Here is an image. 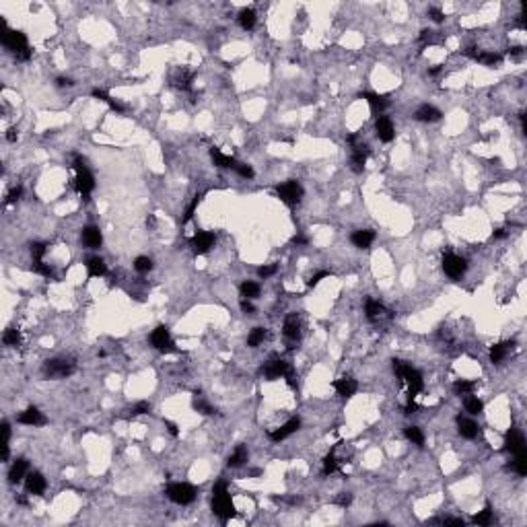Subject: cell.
Segmentation results:
<instances>
[{
	"label": "cell",
	"instance_id": "1",
	"mask_svg": "<svg viewBox=\"0 0 527 527\" xmlns=\"http://www.w3.org/2000/svg\"><path fill=\"white\" fill-rule=\"evenodd\" d=\"M391 367H393V373H395V377H398V381L406 387L408 400H414L424 387V379L420 375V371H416L414 367H410V365H406L404 361H398V359L391 361Z\"/></svg>",
	"mask_w": 527,
	"mask_h": 527
},
{
	"label": "cell",
	"instance_id": "2",
	"mask_svg": "<svg viewBox=\"0 0 527 527\" xmlns=\"http://www.w3.org/2000/svg\"><path fill=\"white\" fill-rule=\"evenodd\" d=\"M212 513L221 521H229L231 517H235L233 500H231V494H229V488H227V482H223V480H218L212 488Z\"/></svg>",
	"mask_w": 527,
	"mask_h": 527
},
{
	"label": "cell",
	"instance_id": "3",
	"mask_svg": "<svg viewBox=\"0 0 527 527\" xmlns=\"http://www.w3.org/2000/svg\"><path fill=\"white\" fill-rule=\"evenodd\" d=\"M3 46L7 50H11L17 60H29L31 58V48H29V43H27V37L23 31H15V29H5L3 33Z\"/></svg>",
	"mask_w": 527,
	"mask_h": 527
},
{
	"label": "cell",
	"instance_id": "4",
	"mask_svg": "<svg viewBox=\"0 0 527 527\" xmlns=\"http://www.w3.org/2000/svg\"><path fill=\"white\" fill-rule=\"evenodd\" d=\"M74 184H76V192L78 196L82 198V200H89L91 198V192L95 190V178H93V173L86 169L84 161L82 159H74Z\"/></svg>",
	"mask_w": 527,
	"mask_h": 527
},
{
	"label": "cell",
	"instance_id": "5",
	"mask_svg": "<svg viewBox=\"0 0 527 527\" xmlns=\"http://www.w3.org/2000/svg\"><path fill=\"white\" fill-rule=\"evenodd\" d=\"M264 375H266L270 381L274 379H287L291 387H295V381H293V367L291 363L282 361V359H272L266 367H264Z\"/></svg>",
	"mask_w": 527,
	"mask_h": 527
},
{
	"label": "cell",
	"instance_id": "6",
	"mask_svg": "<svg viewBox=\"0 0 527 527\" xmlns=\"http://www.w3.org/2000/svg\"><path fill=\"white\" fill-rule=\"evenodd\" d=\"M74 373V363L64 359H52L43 363V375L48 379H64Z\"/></svg>",
	"mask_w": 527,
	"mask_h": 527
},
{
	"label": "cell",
	"instance_id": "7",
	"mask_svg": "<svg viewBox=\"0 0 527 527\" xmlns=\"http://www.w3.org/2000/svg\"><path fill=\"white\" fill-rule=\"evenodd\" d=\"M165 492H167L169 500H173L175 504H190L196 498V488L192 484H186V482H175V484H169Z\"/></svg>",
	"mask_w": 527,
	"mask_h": 527
},
{
	"label": "cell",
	"instance_id": "8",
	"mask_svg": "<svg viewBox=\"0 0 527 527\" xmlns=\"http://www.w3.org/2000/svg\"><path fill=\"white\" fill-rule=\"evenodd\" d=\"M276 192H278V198H280V200H282V202H287L289 206L299 204V202H301V198H303V188H301V184L295 182V180H289V182L280 184V186L276 188Z\"/></svg>",
	"mask_w": 527,
	"mask_h": 527
},
{
	"label": "cell",
	"instance_id": "9",
	"mask_svg": "<svg viewBox=\"0 0 527 527\" xmlns=\"http://www.w3.org/2000/svg\"><path fill=\"white\" fill-rule=\"evenodd\" d=\"M443 270L451 278H461L468 270V261H466V257H461L457 253H445L443 255Z\"/></svg>",
	"mask_w": 527,
	"mask_h": 527
},
{
	"label": "cell",
	"instance_id": "10",
	"mask_svg": "<svg viewBox=\"0 0 527 527\" xmlns=\"http://www.w3.org/2000/svg\"><path fill=\"white\" fill-rule=\"evenodd\" d=\"M150 344L155 346L157 350H161V353H175V342L171 340V334H169V329L165 325H159V327L152 329Z\"/></svg>",
	"mask_w": 527,
	"mask_h": 527
},
{
	"label": "cell",
	"instance_id": "11",
	"mask_svg": "<svg viewBox=\"0 0 527 527\" xmlns=\"http://www.w3.org/2000/svg\"><path fill=\"white\" fill-rule=\"evenodd\" d=\"M190 245H192L194 253H198V255H204V253H208V251H210V247L214 245V235H212L210 231H198V233L192 237Z\"/></svg>",
	"mask_w": 527,
	"mask_h": 527
},
{
	"label": "cell",
	"instance_id": "12",
	"mask_svg": "<svg viewBox=\"0 0 527 527\" xmlns=\"http://www.w3.org/2000/svg\"><path fill=\"white\" fill-rule=\"evenodd\" d=\"M504 449L511 451L513 455L517 453H525V436L521 430L511 428L507 434H504Z\"/></svg>",
	"mask_w": 527,
	"mask_h": 527
},
{
	"label": "cell",
	"instance_id": "13",
	"mask_svg": "<svg viewBox=\"0 0 527 527\" xmlns=\"http://www.w3.org/2000/svg\"><path fill=\"white\" fill-rule=\"evenodd\" d=\"M375 132H377V138L381 142H391L393 136H395V128H393V122L389 116H377V122H375Z\"/></svg>",
	"mask_w": 527,
	"mask_h": 527
},
{
	"label": "cell",
	"instance_id": "14",
	"mask_svg": "<svg viewBox=\"0 0 527 527\" xmlns=\"http://www.w3.org/2000/svg\"><path fill=\"white\" fill-rule=\"evenodd\" d=\"M282 334H284V338H287L291 344L299 342V338H301V321H299V315H297V313H291L287 319H284Z\"/></svg>",
	"mask_w": 527,
	"mask_h": 527
},
{
	"label": "cell",
	"instance_id": "15",
	"mask_svg": "<svg viewBox=\"0 0 527 527\" xmlns=\"http://www.w3.org/2000/svg\"><path fill=\"white\" fill-rule=\"evenodd\" d=\"M369 159V146L367 144H353V157H350V169L355 173H363Z\"/></svg>",
	"mask_w": 527,
	"mask_h": 527
},
{
	"label": "cell",
	"instance_id": "16",
	"mask_svg": "<svg viewBox=\"0 0 527 527\" xmlns=\"http://www.w3.org/2000/svg\"><path fill=\"white\" fill-rule=\"evenodd\" d=\"M299 428H301V420H299V418H291V420L284 422L280 428L272 430V432H270V438H272V441H276V443H278V441H284V438H289L291 434H295Z\"/></svg>",
	"mask_w": 527,
	"mask_h": 527
},
{
	"label": "cell",
	"instance_id": "17",
	"mask_svg": "<svg viewBox=\"0 0 527 527\" xmlns=\"http://www.w3.org/2000/svg\"><path fill=\"white\" fill-rule=\"evenodd\" d=\"M19 422L27 424V426H41V424H46V416H43L35 406H31L25 412L19 414Z\"/></svg>",
	"mask_w": 527,
	"mask_h": 527
},
{
	"label": "cell",
	"instance_id": "18",
	"mask_svg": "<svg viewBox=\"0 0 527 527\" xmlns=\"http://www.w3.org/2000/svg\"><path fill=\"white\" fill-rule=\"evenodd\" d=\"M361 97L367 99V103H369L371 109H373V114H377V116H381V114H383V109L389 105V99H387L385 95L373 93V91H365V93H361Z\"/></svg>",
	"mask_w": 527,
	"mask_h": 527
},
{
	"label": "cell",
	"instance_id": "19",
	"mask_svg": "<svg viewBox=\"0 0 527 527\" xmlns=\"http://www.w3.org/2000/svg\"><path fill=\"white\" fill-rule=\"evenodd\" d=\"M441 112H438V109L434 107V105H428V103H424V105H420L418 109H416V114H414V118L418 120V122H424V124H432V122H438L441 120Z\"/></svg>",
	"mask_w": 527,
	"mask_h": 527
},
{
	"label": "cell",
	"instance_id": "20",
	"mask_svg": "<svg viewBox=\"0 0 527 527\" xmlns=\"http://www.w3.org/2000/svg\"><path fill=\"white\" fill-rule=\"evenodd\" d=\"M515 348V342H500V344H494L490 348V363L492 365H500L504 359H507Z\"/></svg>",
	"mask_w": 527,
	"mask_h": 527
},
{
	"label": "cell",
	"instance_id": "21",
	"mask_svg": "<svg viewBox=\"0 0 527 527\" xmlns=\"http://www.w3.org/2000/svg\"><path fill=\"white\" fill-rule=\"evenodd\" d=\"M334 389L340 398H353L359 389V383L353 379V377H342L338 381H334Z\"/></svg>",
	"mask_w": 527,
	"mask_h": 527
},
{
	"label": "cell",
	"instance_id": "22",
	"mask_svg": "<svg viewBox=\"0 0 527 527\" xmlns=\"http://www.w3.org/2000/svg\"><path fill=\"white\" fill-rule=\"evenodd\" d=\"M350 241H353V245L359 247V249H369L371 243L375 241V233H373L371 229H359V231L353 233Z\"/></svg>",
	"mask_w": 527,
	"mask_h": 527
},
{
	"label": "cell",
	"instance_id": "23",
	"mask_svg": "<svg viewBox=\"0 0 527 527\" xmlns=\"http://www.w3.org/2000/svg\"><path fill=\"white\" fill-rule=\"evenodd\" d=\"M25 488L29 494H43V490H46V478L39 472H31L25 478Z\"/></svg>",
	"mask_w": 527,
	"mask_h": 527
},
{
	"label": "cell",
	"instance_id": "24",
	"mask_svg": "<svg viewBox=\"0 0 527 527\" xmlns=\"http://www.w3.org/2000/svg\"><path fill=\"white\" fill-rule=\"evenodd\" d=\"M101 241H103V237H101V231L97 229V227H93V225H89V227H84L82 229V243L89 247V249H97V247H101Z\"/></svg>",
	"mask_w": 527,
	"mask_h": 527
},
{
	"label": "cell",
	"instance_id": "25",
	"mask_svg": "<svg viewBox=\"0 0 527 527\" xmlns=\"http://www.w3.org/2000/svg\"><path fill=\"white\" fill-rule=\"evenodd\" d=\"M173 86H178L182 91H192V82H194V72H190L188 68H180L171 76Z\"/></svg>",
	"mask_w": 527,
	"mask_h": 527
},
{
	"label": "cell",
	"instance_id": "26",
	"mask_svg": "<svg viewBox=\"0 0 527 527\" xmlns=\"http://www.w3.org/2000/svg\"><path fill=\"white\" fill-rule=\"evenodd\" d=\"M27 470H29V466H27V459H17L15 464L11 466V472H9V480L13 482V484H19V482H23L25 478H27Z\"/></svg>",
	"mask_w": 527,
	"mask_h": 527
},
{
	"label": "cell",
	"instance_id": "27",
	"mask_svg": "<svg viewBox=\"0 0 527 527\" xmlns=\"http://www.w3.org/2000/svg\"><path fill=\"white\" fill-rule=\"evenodd\" d=\"M210 157H212V161H214V165H216V167L235 169V167H237V163H239V161H235L231 155H225V152H223L221 148H216V146H212V148H210Z\"/></svg>",
	"mask_w": 527,
	"mask_h": 527
},
{
	"label": "cell",
	"instance_id": "28",
	"mask_svg": "<svg viewBox=\"0 0 527 527\" xmlns=\"http://www.w3.org/2000/svg\"><path fill=\"white\" fill-rule=\"evenodd\" d=\"M247 459H249L247 447H245V445H239V447H235V451L229 455V459H227V466H229V468H241V466H243Z\"/></svg>",
	"mask_w": 527,
	"mask_h": 527
},
{
	"label": "cell",
	"instance_id": "29",
	"mask_svg": "<svg viewBox=\"0 0 527 527\" xmlns=\"http://www.w3.org/2000/svg\"><path fill=\"white\" fill-rule=\"evenodd\" d=\"M457 430L464 438H476L478 436V424L470 418H457Z\"/></svg>",
	"mask_w": 527,
	"mask_h": 527
},
{
	"label": "cell",
	"instance_id": "30",
	"mask_svg": "<svg viewBox=\"0 0 527 527\" xmlns=\"http://www.w3.org/2000/svg\"><path fill=\"white\" fill-rule=\"evenodd\" d=\"M365 313H367V317H369L371 321H375V319H381V317H383L385 307H383L379 301H375V299H367V303H365Z\"/></svg>",
	"mask_w": 527,
	"mask_h": 527
},
{
	"label": "cell",
	"instance_id": "31",
	"mask_svg": "<svg viewBox=\"0 0 527 527\" xmlns=\"http://www.w3.org/2000/svg\"><path fill=\"white\" fill-rule=\"evenodd\" d=\"M86 272H89V276H103L107 272V266H105V261L101 257H89L86 259Z\"/></svg>",
	"mask_w": 527,
	"mask_h": 527
},
{
	"label": "cell",
	"instance_id": "32",
	"mask_svg": "<svg viewBox=\"0 0 527 527\" xmlns=\"http://www.w3.org/2000/svg\"><path fill=\"white\" fill-rule=\"evenodd\" d=\"M237 19H239V25L243 29H253V25H255V11L253 9H241Z\"/></svg>",
	"mask_w": 527,
	"mask_h": 527
},
{
	"label": "cell",
	"instance_id": "33",
	"mask_svg": "<svg viewBox=\"0 0 527 527\" xmlns=\"http://www.w3.org/2000/svg\"><path fill=\"white\" fill-rule=\"evenodd\" d=\"M476 62L484 64V66H498V64L502 62V56L496 54V52H478Z\"/></svg>",
	"mask_w": 527,
	"mask_h": 527
},
{
	"label": "cell",
	"instance_id": "34",
	"mask_svg": "<svg viewBox=\"0 0 527 527\" xmlns=\"http://www.w3.org/2000/svg\"><path fill=\"white\" fill-rule=\"evenodd\" d=\"M239 291H241V297L251 301V299H255V297L259 295V284L253 282V280H245V282L239 287Z\"/></svg>",
	"mask_w": 527,
	"mask_h": 527
},
{
	"label": "cell",
	"instance_id": "35",
	"mask_svg": "<svg viewBox=\"0 0 527 527\" xmlns=\"http://www.w3.org/2000/svg\"><path fill=\"white\" fill-rule=\"evenodd\" d=\"M93 97H95V99H99V101H103V103H107L109 107L114 109V112H120V114L124 112V105H120L116 99H112V97H109V95H107L103 89H93Z\"/></svg>",
	"mask_w": 527,
	"mask_h": 527
},
{
	"label": "cell",
	"instance_id": "36",
	"mask_svg": "<svg viewBox=\"0 0 527 527\" xmlns=\"http://www.w3.org/2000/svg\"><path fill=\"white\" fill-rule=\"evenodd\" d=\"M466 412L468 414H472V416H478V414H482V410H484V404H482V400H478V398H474V395L470 393V395H466Z\"/></svg>",
	"mask_w": 527,
	"mask_h": 527
},
{
	"label": "cell",
	"instance_id": "37",
	"mask_svg": "<svg viewBox=\"0 0 527 527\" xmlns=\"http://www.w3.org/2000/svg\"><path fill=\"white\" fill-rule=\"evenodd\" d=\"M340 470V461L336 459V453H327L325 459H323V476H329V474H334Z\"/></svg>",
	"mask_w": 527,
	"mask_h": 527
},
{
	"label": "cell",
	"instance_id": "38",
	"mask_svg": "<svg viewBox=\"0 0 527 527\" xmlns=\"http://www.w3.org/2000/svg\"><path fill=\"white\" fill-rule=\"evenodd\" d=\"M406 438L412 441V445H418V447L424 445V434L418 426H406Z\"/></svg>",
	"mask_w": 527,
	"mask_h": 527
},
{
	"label": "cell",
	"instance_id": "39",
	"mask_svg": "<svg viewBox=\"0 0 527 527\" xmlns=\"http://www.w3.org/2000/svg\"><path fill=\"white\" fill-rule=\"evenodd\" d=\"M264 340H266V329H264V327H253L249 332V336H247V346L257 348Z\"/></svg>",
	"mask_w": 527,
	"mask_h": 527
},
{
	"label": "cell",
	"instance_id": "40",
	"mask_svg": "<svg viewBox=\"0 0 527 527\" xmlns=\"http://www.w3.org/2000/svg\"><path fill=\"white\" fill-rule=\"evenodd\" d=\"M476 389V383L474 381H468V379H459L453 383V391L457 395H470L472 391Z\"/></svg>",
	"mask_w": 527,
	"mask_h": 527
},
{
	"label": "cell",
	"instance_id": "41",
	"mask_svg": "<svg viewBox=\"0 0 527 527\" xmlns=\"http://www.w3.org/2000/svg\"><path fill=\"white\" fill-rule=\"evenodd\" d=\"M194 408L200 412V414H204V416H210V414H214V408L202 398L200 393H196V398H194Z\"/></svg>",
	"mask_w": 527,
	"mask_h": 527
},
{
	"label": "cell",
	"instance_id": "42",
	"mask_svg": "<svg viewBox=\"0 0 527 527\" xmlns=\"http://www.w3.org/2000/svg\"><path fill=\"white\" fill-rule=\"evenodd\" d=\"M492 521H494V517H492V509H490V507H486L484 511H480V513L472 519L474 525H492Z\"/></svg>",
	"mask_w": 527,
	"mask_h": 527
},
{
	"label": "cell",
	"instance_id": "43",
	"mask_svg": "<svg viewBox=\"0 0 527 527\" xmlns=\"http://www.w3.org/2000/svg\"><path fill=\"white\" fill-rule=\"evenodd\" d=\"M513 468L519 476H525L527 474V453H517L515 455V461H513Z\"/></svg>",
	"mask_w": 527,
	"mask_h": 527
},
{
	"label": "cell",
	"instance_id": "44",
	"mask_svg": "<svg viewBox=\"0 0 527 527\" xmlns=\"http://www.w3.org/2000/svg\"><path fill=\"white\" fill-rule=\"evenodd\" d=\"M134 268H136V272H150L152 270V259L150 257H146V255H138L136 259H134Z\"/></svg>",
	"mask_w": 527,
	"mask_h": 527
},
{
	"label": "cell",
	"instance_id": "45",
	"mask_svg": "<svg viewBox=\"0 0 527 527\" xmlns=\"http://www.w3.org/2000/svg\"><path fill=\"white\" fill-rule=\"evenodd\" d=\"M19 340H21V336H19V329H15V327H9L7 332H5V336H3V342H5L7 346H17V344H19Z\"/></svg>",
	"mask_w": 527,
	"mask_h": 527
},
{
	"label": "cell",
	"instance_id": "46",
	"mask_svg": "<svg viewBox=\"0 0 527 527\" xmlns=\"http://www.w3.org/2000/svg\"><path fill=\"white\" fill-rule=\"evenodd\" d=\"M46 251H48V245H46V243H39V241L31 243V255H33V261L43 259V253H46Z\"/></svg>",
	"mask_w": 527,
	"mask_h": 527
},
{
	"label": "cell",
	"instance_id": "47",
	"mask_svg": "<svg viewBox=\"0 0 527 527\" xmlns=\"http://www.w3.org/2000/svg\"><path fill=\"white\" fill-rule=\"evenodd\" d=\"M150 412V404L148 402H138L130 408V416H140V414H148Z\"/></svg>",
	"mask_w": 527,
	"mask_h": 527
},
{
	"label": "cell",
	"instance_id": "48",
	"mask_svg": "<svg viewBox=\"0 0 527 527\" xmlns=\"http://www.w3.org/2000/svg\"><path fill=\"white\" fill-rule=\"evenodd\" d=\"M235 171L241 175V178H245V180H251V178H253V169H251L249 165H245V163H237Z\"/></svg>",
	"mask_w": 527,
	"mask_h": 527
},
{
	"label": "cell",
	"instance_id": "49",
	"mask_svg": "<svg viewBox=\"0 0 527 527\" xmlns=\"http://www.w3.org/2000/svg\"><path fill=\"white\" fill-rule=\"evenodd\" d=\"M33 270H35L37 274H41V276H52V268L48 266V264H43V259L33 261Z\"/></svg>",
	"mask_w": 527,
	"mask_h": 527
},
{
	"label": "cell",
	"instance_id": "50",
	"mask_svg": "<svg viewBox=\"0 0 527 527\" xmlns=\"http://www.w3.org/2000/svg\"><path fill=\"white\" fill-rule=\"evenodd\" d=\"M428 17L434 21V23H443V19H445L443 11H441V9H436V7H430V9H428Z\"/></svg>",
	"mask_w": 527,
	"mask_h": 527
},
{
	"label": "cell",
	"instance_id": "51",
	"mask_svg": "<svg viewBox=\"0 0 527 527\" xmlns=\"http://www.w3.org/2000/svg\"><path fill=\"white\" fill-rule=\"evenodd\" d=\"M200 198H202V196H196V198H194V200H192V204L188 206V210H186V216H184V223H188V221H190V218L194 216V210H196V206H198V202H200Z\"/></svg>",
	"mask_w": 527,
	"mask_h": 527
},
{
	"label": "cell",
	"instance_id": "52",
	"mask_svg": "<svg viewBox=\"0 0 527 527\" xmlns=\"http://www.w3.org/2000/svg\"><path fill=\"white\" fill-rule=\"evenodd\" d=\"M327 276H329V272H327V270H321V272H317L315 276H311L307 284H309V287H317V284H319L323 278H327Z\"/></svg>",
	"mask_w": 527,
	"mask_h": 527
},
{
	"label": "cell",
	"instance_id": "53",
	"mask_svg": "<svg viewBox=\"0 0 527 527\" xmlns=\"http://www.w3.org/2000/svg\"><path fill=\"white\" fill-rule=\"evenodd\" d=\"M276 266L274 264H270V266H261L259 270H257V274H259V278H268V276H272V274H276Z\"/></svg>",
	"mask_w": 527,
	"mask_h": 527
},
{
	"label": "cell",
	"instance_id": "54",
	"mask_svg": "<svg viewBox=\"0 0 527 527\" xmlns=\"http://www.w3.org/2000/svg\"><path fill=\"white\" fill-rule=\"evenodd\" d=\"M241 311L247 313V315H253V313H255V307L251 305L249 299H241Z\"/></svg>",
	"mask_w": 527,
	"mask_h": 527
},
{
	"label": "cell",
	"instance_id": "55",
	"mask_svg": "<svg viewBox=\"0 0 527 527\" xmlns=\"http://www.w3.org/2000/svg\"><path fill=\"white\" fill-rule=\"evenodd\" d=\"M21 194H23V190H21V188H15V190H11L5 202H7V204H13V202H17L19 198H21Z\"/></svg>",
	"mask_w": 527,
	"mask_h": 527
},
{
	"label": "cell",
	"instance_id": "56",
	"mask_svg": "<svg viewBox=\"0 0 527 527\" xmlns=\"http://www.w3.org/2000/svg\"><path fill=\"white\" fill-rule=\"evenodd\" d=\"M350 502H353V496H350L348 492H344V494H340V496L336 498V504H340V507H348Z\"/></svg>",
	"mask_w": 527,
	"mask_h": 527
},
{
	"label": "cell",
	"instance_id": "57",
	"mask_svg": "<svg viewBox=\"0 0 527 527\" xmlns=\"http://www.w3.org/2000/svg\"><path fill=\"white\" fill-rule=\"evenodd\" d=\"M56 84H58V86H72L74 82H72V78H64V76H58V78H56Z\"/></svg>",
	"mask_w": 527,
	"mask_h": 527
},
{
	"label": "cell",
	"instance_id": "58",
	"mask_svg": "<svg viewBox=\"0 0 527 527\" xmlns=\"http://www.w3.org/2000/svg\"><path fill=\"white\" fill-rule=\"evenodd\" d=\"M416 410H418V406L414 404V400H408V404L404 406V412H406V414H414Z\"/></svg>",
	"mask_w": 527,
	"mask_h": 527
},
{
	"label": "cell",
	"instance_id": "59",
	"mask_svg": "<svg viewBox=\"0 0 527 527\" xmlns=\"http://www.w3.org/2000/svg\"><path fill=\"white\" fill-rule=\"evenodd\" d=\"M443 523H445V525H461V527H464V519H453V517H449V519H443Z\"/></svg>",
	"mask_w": 527,
	"mask_h": 527
},
{
	"label": "cell",
	"instance_id": "60",
	"mask_svg": "<svg viewBox=\"0 0 527 527\" xmlns=\"http://www.w3.org/2000/svg\"><path fill=\"white\" fill-rule=\"evenodd\" d=\"M165 426L169 428V432H171L173 436H178V426H175L173 422H169V420H165Z\"/></svg>",
	"mask_w": 527,
	"mask_h": 527
},
{
	"label": "cell",
	"instance_id": "61",
	"mask_svg": "<svg viewBox=\"0 0 527 527\" xmlns=\"http://www.w3.org/2000/svg\"><path fill=\"white\" fill-rule=\"evenodd\" d=\"M7 140H9V142H15V140H17V130H15V128H11V130H9Z\"/></svg>",
	"mask_w": 527,
	"mask_h": 527
},
{
	"label": "cell",
	"instance_id": "62",
	"mask_svg": "<svg viewBox=\"0 0 527 527\" xmlns=\"http://www.w3.org/2000/svg\"><path fill=\"white\" fill-rule=\"evenodd\" d=\"M293 241H295L297 245H305V243H307V239H305V237H301V235H299V237H295Z\"/></svg>",
	"mask_w": 527,
	"mask_h": 527
},
{
	"label": "cell",
	"instance_id": "63",
	"mask_svg": "<svg viewBox=\"0 0 527 527\" xmlns=\"http://www.w3.org/2000/svg\"><path fill=\"white\" fill-rule=\"evenodd\" d=\"M504 235H507V231H504V229H498V231L494 233V239H502Z\"/></svg>",
	"mask_w": 527,
	"mask_h": 527
},
{
	"label": "cell",
	"instance_id": "64",
	"mask_svg": "<svg viewBox=\"0 0 527 527\" xmlns=\"http://www.w3.org/2000/svg\"><path fill=\"white\" fill-rule=\"evenodd\" d=\"M438 72H441V68H438V66H434V68H430V74H432V76H434V74H438Z\"/></svg>",
	"mask_w": 527,
	"mask_h": 527
}]
</instances>
